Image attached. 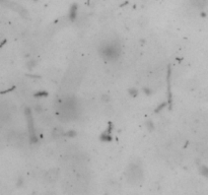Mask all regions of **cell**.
I'll use <instances>...</instances> for the list:
<instances>
[{
    "label": "cell",
    "instance_id": "cell-1",
    "mask_svg": "<svg viewBox=\"0 0 208 195\" xmlns=\"http://www.w3.org/2000/svg\"><path fill=\"white\" fill-rule=\"evenodd\" d=\"M126 176H127L128 181L131 184H137V183L142 180L143 174H142V170L138 165L131 164L129 166V168L127 169Z\"/></svg>",
    "mask_w": 208,
    "mask_h": 195
},
{
    "label": "cell",
    "instance_id": "cell-2",
    "mask_svg": "<svg viewBox=\"0 0 208 195\" xmlns=\"http://www.w3.org/2000/svg\"><path fill=\"white\" fill-rule=\"evenodd\" d=\"M100 52L102 54V56L106 58V59L114 60L120 54V48L115 44H108V45L100 48Z\"/></svg>",
    "mask_w": 208,
    "mask_h": 195
},
{
    "label": "cell",
    "instance_id": "cell-3",
    "mask_svg": "<svg viewBox=\"0 0 208 195\" xmlns=\"http://www.w3.org/2000/svg\"><path fill=\"white\" fill-rule=\"evenodd\" d=\"M58 178V170L56 169H52V170H49L45 174V181L47 183H54Z\"/></svg>",
    "mask_w": 208,
    "mask_h": 195
},
{
    "label": "cell",
    "instance_id": "cell-4",
    "mask_svg": "<svg viewBox=\"0 0 208 195\" xmlns=\"http://www.w3.org/2000/svg\"><path fill=\"white\" fill-rule=\"evenodd\" d=\"M191 3L194 7L197 8H203L207 5L208 0H191Z\"/></svg>",
    "mask_w": 208,
    "mask_h": 195
},
{
    "label": "cell",
    "instance_id": "cell-5",
    "mask_svg": "<svg viewBox=\"0 0 208 195\" xmlns=\"http://www.w3.org/2000/svg\"><path fill=\"white\" fill-rule=\"evenodd\" d=\"M63 135H64V132H63V129L60 128V127H56L52 132V136L54 138H59Z\"/></svg>",
    "mask_w": 208,
    "mask_h": 195
},
{
    "label": "cell",
    "instance_id": "cell-6",
    "mask_svg": "<svg viewBox=\"0 0 208 195\" xmlns=\"http://www.w3.org/2000/svg\"><path fill=\"white\" fill-rule=\"evenodd\" d=\"M200 173L202 174L203 176H205V177H208V168L205 166L201 167L200 168Z\"/></svg>",
    "mask_w": 208,
    "mask_h": 195
},
{
    "label": "cell",
    "instance_id": "cell-7",
    "mask_svg": "<svg viewBox=\"0 0 208 195\" xmlns=\"http://www.w3.org/2000/svg\"><path fill=\"white\" fill-rule=\"evenodd\" d=\"M76 15V6H72V9H71V12H70V18L71 20H73L74 17H75Z\"/></svg>",
    "mask_w": 208,
    "mask_h": 195
},
{
    "label": "cell",
    "instance_id": "cell-8",
    "mask_svg": "<svg viewBox=\"0 0 208 195\" xmlns=\"http://www.w3.org/2000/svg\"><path fill=\"white\" fill-rule=\"evenodd\" d=\"M146 126L148 127L149 130H152L153 129V125L151 124V122H146Z\"/></svg>",
    "mask_w": 208,
    "mask_h": 195
},
{
    "label": "cell",
    "instance_id": "cell-9",
    "mask_svg": "<svg viewBox=\"0 0 208 195\" xmlns=\"http://www.w3.org/2000/svg\"><path fill=\"white\" fill-rule=\"evenodd\" d=\"M65 135H67V136H72V137H73V136L75 135V132H74V131H70V132H68V133L65 134Z\"/></svg>",
    "mask_w": 208,
    "mask_h": 195
},
{
    "label": "cell",
    "instance_id": "cell-10",
    "mask_svg": "<svg viewBox=\"0 0 208 195\" xmlns=\"http://www.w3.org/2000/svg\"><path fill=\"white\" fill-rule=\"evenodd\" d=\"M36 96H37V97H40V96H47V94H46V92H39V94H37Z\"/></svg>",
    "mask_w": 208,
    "mask_h": 195
}]
</instances>
